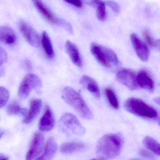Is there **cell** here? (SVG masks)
I'll use <instances>...</instances> for the list:
<instances>
[{
    "label": "cell",
    "instance_id": "cell-33",
    "mask_svg": "<svg viewBox=\"0 0 160 160\" xmlns=\"http://www.w3.org/2000/svg\"><path fill=\"white\" fill-rule=\"evenodd\" d=\"M0 160H9V158L8 157L0 155Z\"/></svg>",
    "mask_w": 160,
    "mask_h": 160
},
{
    "label": "cell",
    "instance_id": "cell-14",
    "mask_svg": "<svg viewBox=\"0 0 160 160\" xmlns=\"http://www.w3.org/2000/svg\"><path fill=\"white\" fill-rule=\"evenodd\" d=\"M42 106V102L39 99H33L30 102V109L27 111L24 116L23 122L24 124H29L32 123L40 112Z\"/></svg>",
    "mask_w": 160,
    "mask_h": 160
},
{
    "label": "cell",
    "instance_id": "cell-23",
    "mask_svg": "<svg viewBox=\"0 0 160 160\" xmlns=\"http://www.w3.org/2000/svg\"><path fill=\"white\" fill-rule=\"evenodd\" d=\"M143 142L147 149L152 151L156 155L160 156V144L155 139L149 136H146L144 139Z\"/></svg>",
    "mask_w": 160,
    "mask_h": 160
},
{
    "label": "cell",
    "instance_id": "cell-10",
    "mask_svg": "<svg viewBox=\"0 0 160 160\" xmlns=\"http://www.w3.org/2000/svg\"><path fill=\"white\" fill-rule=\"evenodd\" d=\"M131 40L136 54L143 62H147L149 57V49L146 45L135 33L131 35Z\"/></svg>",
    "mask_w": 160,
    "mask_h": 160
},
{
    "label": "cell",
    "instance_id": "cell-7",
    "mask_svg": "<svg viewBox=\"0 0 160 160\" xmlns=\"http://www.w3.org/2000/svg\"><path fill=\"white\" fill-rule=\"evenodd\" d=\"M116 79L131 90H136L139 88L137 84V74L131 69L120 70L116 74Z\"/></svg>",
    "mask_w": 160,
    "mask_h": 160
},
{
    "label": "cell",
    "instance_id": "cell-19",
    "mask_svg": "<svg viewBox=\"0 0 160 160\" xmlns=\"http://www.w3.org/2000/svg\"><path fill=\"white\" fill-rule=\"evenodd\" d=\"M41 43L46 57L50 60H52L54 57V50L50 38L45 31L42 33Z\"/></svg>",
    "mask_w": 160,
    "mask_h": 160
},
{
    "label": "cell",
    "instance_id": "cell-20",
    "mask_svg": "<svg viewBox=\"0 0 160 160\" xmlns=\"http://www.w3.org/2000/svg\"><path fill=\"white\" fill-rule=\"evenodd\" d=\"M86 2L96 8L97 17L101 21H104L107 18L105 3L102 0H86Z\"/></svg>",
    "mask_w": 160,
    "mask_h": 160
},
{
    "label": "cell",
    "instance_id": "cell-9",
    "mask_svg": "<svg viewBox=\"0 0 160 160\" xmlns=\"http://www.w3.org/2000/svg\"><path fill=\"white\" fill-rule=\"evenodd\" d=\"M44 140V135L41 132H37L34 134L26 154L25 160H33L36 158L43 148Z\"/></svg>",
    "mask_w": 160,
    "mask_h": 160
},
{
    "label": "cell",
    "instance_id": "cell-4",
    "mask_svg": "<svg viewBox=\"0 0 160 160\" xmlns=\"http://www.w3.org/2000/svg\"><path fill=\"white\" fill-rule=\"evenodd\" d=\"M91 52L97 62L106 68L118 66L119 59L115 52L111 49L93 43L90 47Z\"/></svg>",
    "mask_w": 160,
    "mask_h": 160
},
{
    "label": "cell",
    "instance_id": "cell-11",
    "mask_svg": "<svg viewBox=\"0 0 160 160\" xmlns=\"http://www.w3.org/2000/svg\"><path fill=\"white\" fill-rule=\"evenodd\" d=\"M55 125L54 115L49 106L46 105L45 112L39 120V128L42 132H48L51 130Z\"/></svg>",
    "mask_w": 160,
    "mask_h": 160
},
{
    "label": "cell",
    "instance_id": "cell-36",
    "mask_svg": "<svg viewBox=\"0 0 160 160\" xmlns=\"http://www.w3.org/2000/svg\"><path fill=\"white\" fill-rule=\"evenodd\" d=\"M156 102H157V103H159L160 102V99L159 98H156Z\"/></svg>",
    "mask_w": 160,
    "mask_h": 160
},
{
    "label": "cell",
    "instance_id": "cell-34",
    "mask_svg": "<svg viewBox=\"0 0 160 160\" xmlns=\"http://www.w3.org/2000/svg\"><path fill=\"white\" fill-rule=\"evenodd\" d=\"M4 134V131L3 130L1 129H0V139H1L2 137H3V135Z\"/></svg>",
    "mask_w": 160,
    "mask_h": 160
},
{
    "label": "cell",
    "instance_id": "cell-1",
    "mask_svg": "<svg viewBox=\"0 0 160 160\" xmlns=\"http://www.w3.org/2000/svg\"><path fill=\"white\" fill-rule=\"evenodd\" d=\"M123 145V140L117 134L104 135L97 145L96 153L104 159H112L117 157L121 152Z\"/></svg>",
    "mask_w": 160,
    "mask_h": 160
},
{
    "label": "cell",
    "instance_id": "cell-28",
    "mask_svg": "<svg viewBox=\"0 0 160 160\" xmlns=\"http://www.w3.org/2000/svg\"><path fill=\"white\" fill-rule=\"evenodd\" d=\"M8 55L6 52L0 46V64L3 65L7 62Z\"/></svg>",
    "mask_w": 160,
    "mask_h": 160
},
{
    "label": "cell",
    "instance_id": "cell-17",
    "mask_svg": "<svg viewBox=\"0 0 160 160\" xmlns=\"http://www.w3.org/2000/svg\"><path fill=\"white\" fill-rule=\"evenodd\" d=\"M17 38L14 31L8 26H0V41L8 46H14Z\"/></svg>",
    "mask_w": 160,
    "mask_h": 160
},
{
    "label": "cell",
    "instance_id": "cell-16",
    "mask_svg": "<svg viewBox=\"0 0 160 160\" xmlns=\"http://www.w3.org/2000/svg\"><path fill=\"white\" fill-rule=\"evenodd\" d=\"M80 83L87 89L91 94L97 99L101 97L100 91L98 85L95 81L91 77L83 76L80 81Z\"/></svg>",
    "mask_w": 160,
    "mask_h": 160
},
{
    "label": "cell",
    "instance_id": "cell-6",
    "mask_svg": "<svg viewBox=\"0 0 160 160\" xmlns=\"http://www.w3.org/2000/svg\"><path fill=\"white\" fill-rule=\"evenodd\" d=\"M42 86L41 80L34 74H29L25 76L19 86L18 95L21 99L26 98L33 89L40 92Z\"/></svg>",
    "mask_w": 160,
    "mask_h": 160
},
{
    "label": "cell",
    "instance_id": "cell-2",
    "mask_svg": "<svg viewBox=\"0 0 160 160\" xmlns=\"http://www.w3.org/2000/svg\"><path fill=\"white\" fill-rule=\"evenodd\" d=\"M62 97L65 102L72 107L82 118L87 120L93 118V113L82 96L75 89L69 87H65L62 90Z\"/></svg>",
    "mask_w": 160,
    "mask_h": 160
},
{
    "label": "cell",
    "instance_id": "cell-13",
    "mask_svg": "<svg viewBox=\"0 0 160 160\" xmlns=\"http://www.w3.org/2000/svg\"><path fill=\"white\" fill-rule=\"evenodd\" d=\"M137 82L139 88L150 92L155 90V82L147 70L143 69L139 71L137 74Z\"/></svg>",
    "mask_w": 160,
    "mask_h": 160
},
{
    "label": "cell",
    "instance_id": "cell-5",
    "mask_svg": "<svg viewBox=\"0 0 160 160\" xmlns=\"http://www.w3.org/2000/svg\"><path fill=\"white\" fill-rule=\"evenodd\" d=\"M59 124L60 128L65 132H70L80 136L85 133V129L72 114H64L59 120Z\"/></svg>",
    "mask_w": 160,
    "mask_h": 160
},
{
    "label": "cell",
    "instance_id": "cell-22",
    "mask_svg": "<svg viewBox=\"0 0 160 160\" xmlns=\"http://www.w3.org/2000/svg\"><path fill=\"white\" fill-rule=\"evenodd\" d=\"M6 111L8 114L9 115H22L24 116L27 110L21 107L17 101H13L8 104Z\"/></svg>",
    "mask_w": 160,
    "mask_h": 160
},
{
    "label": "cell",
    "instance_id": "cell-24",
    "mask_svg": "<svg viewBox=\"0 0 160 160\" xmlns=\"http://www.w3.org/2000/svg\"><path fill=\"white\" fill-rule=\"evenodd\" d=\"M105 94L111 106L115 110L119 109V101L113 89L110 88H107L105 89Z\"/></svg>",
    "mask_w": 160,
    "mask_h": 160
},
{
    "label": "cell",
    "instance_id": "cell-3",
    "mask_svg": "<svg viewBox=\"0 0 160 160\" xmlns=\"http://www.w3.org/2000/svg\"><path fill=\"white\" fill-rule=\"evenodd\" d=\"M124 108L129 112L145 119L155 120L158 118L157 110L140 99L129 98L125 102Z\"/></svg>",
    "mask_w": 160,
    "mask_h": 160
},
{
    "label": "cell",
    "instance_id": "cell-8",
    "mask_svg": "<svg viewBox=\"0 0 160 160\" xmlns=\"http://www.w3.org/2000/svg\"><path fill=\"white\" fill-rule=\"evenodd\" d=\"M18 27L22 34L29 44L35 48H39L40 39L36 31L28 23L23 21L18 22Z\"/></svg>",
    "mask_w": 160,
    "mask_h": 160
},
{
    "label": "cell",
    "instance_id": "cell-12",
    "mask_svg": "<svg viewBox=\"0 0 160 160\" xmlns=\"http://www.w3.org/2000/svg\"><path fill=\"white\" fill-rule=\"evenodd\" d=\"M33 3L40 14L51 24L62 25L63 22L58 20L49 8L44 3L42 0H32Z\"/></svg>",
    "mask_w": 160,
    "mask_h": 160
},
{
    "label": "cell",
    "instance_id": "cell-21",
    "mask_svg": "<svg viewBox=\"0 0 160 160\" xmlns=\"http://www.w3.org/2000/svg\"><path fill=\"white\" fill-rule=\"evenodd\" d=\"M85 147L84 144L76 142H70L63 144L60 147V151L64 154H69L83 149Z\"/></svg>",
    "mask_w": 160,
    "mask_h": 160
},
{
    "label": "cell",
    "instance_id": "cell-31",
    "mask_svg": "<svg viewBox=\"0 0 160 160\" xmlns=\"http://www.w3.org/2000/svg\"><path fill=\"white\" fill-rule=\"evenodd\" d=\"M24 65L25 68L28 70V71H31L32 69V65L31 62L29 60L26 59L24 61Z\"/></svg>",
    "mask_w": 160,
    "mask_h": 160
},
{
    "label": "cell",
    "instance_id": "cell-25",
    "mask_svg": "<svg viewBox=\"0 0 160 160\" xmlns=\"http://www.w3.org/2000/svg\"><path fill=\"white\" fill-rule=\"evenodd\" d=\"M144 37L147 43L148 46L152 49H155L156 48H159V40L155 41L150 33L149 31L147 29H145L143 32Z\"/></svg>",
    "mask_w": 160,
    "mask_h": 160
},
{
    "label": "cell",
    "instance_id": "cell-32",
    "mask_svg": "<svg viewBox=\"0 0 160 160\" xmlns=\"http://www.w3.org/2000/svg\"><path fill=\"white\" fill-rule=\"evenodd\" d=\"M4 69L2 64H0V77L4 75Z\"/></svg>",
    "mask_w": 160,
    "mask_h": 160
},
{
    "label": "cell",
    "instance_id": "cell-30",
    "mask_svg": "<svg viewBox=\"0 0 160 160\" xmlns=\"http://www.w3.org/2000/svg\"><path fill=\"white\" fill-rule=\"evenodd\" d=\"M65 1L78 8H81L82 7V3L81 0H65Z\"/></svg>",
    "mask_w": 160,
    "mask_h": 160
},
{
    "label": "cell",
    "instance_id": "cell-37",
    "mask_svg": "<svg viewBox=\"0 0 160 160\" xmlns=\"http://www.w3.org/2000/svg\"></svg>",
    "mask_w": 160,
    "mask_h": 160
},
{
    "label": "cell",
    "instance_id": "cell-35",
    "mask_svg": "<svg viewBox=\"0 0 160 160\" xmlns=\"http://www.w3.org/2000/svg\"><path fill=\"white\" fill-rule=\"evenodd\" d=\"M91 160H105L104 159L101 158H94Z\"/></svg>",
    "mask_w": 160,
    "mask_h": 160
},
{
    "label": "cell",
    "instance_id": "cell-26",
    "mask_svg": "<svg viewBox=\"0 0 160 160\" xmlns=\"http://www.w3.org/2000/svg\"><path fill=\"white\" fill-rule=\"evenodd\" d=\"M9 98L8 90L5 88L0 86V109L6 104Z\"/></svg>",
    "mask_w": 160,
    "mask_h": 160
},
{
    "label": "cell",
    "instance_id": "cell-18",
    "mask_svg": "<svg viewBox=\"0 0 160 160\" xmlns=\"http://www.w3.org/2000/svg\"><path fill=\"white\" fill-rule=\"evenodd\" d=\"M57 149V144L54 139L49 138L46 143L43 154L35 160H51L55 155Z\"/></svg>",
    "mask_w": 160,
    "mask_h": 160
},
{
    "label": "cell",
    "instance_id": "cell-29",
    "mask_svg": "<svg viewBox=\"0 0 160 160\" xmlns=\"http://www.w3.org/2000/svg\"><path fill=\"white\" fill-rule=\"evenodd\" d=\"M139 154L142 157L146 158L148 159L154 160L155 158V157H154V155L152 153H150V152H148L147 150H141L140 152H139Z\"/></svg>",
    "mask_w": 160,
    "mask_h": 160
},
{
    "label": "cell",
    "instance_id": "cell-15",
    "mask_svg": "<svg viewBox=\"0 0 160 160\" xmlns=\"http://www.w3.org/2000/svg\"><path fill=\"white\" fill-rule=\"evenodd\" d=\"M66 52L76 66L82 68L83 65L82 59L77 46L70 41H67L65 46Z\"/></svg>",
    "mask_w": 160,
    "mask_h": 160
},
{
    "label": "cell",
    "instance_id": "cell-27",
    "mask_svg": "<svg viewBox=\"0 0 160 160\" xmlns=\"http://www.w3.org/2000/svg\"><path fill=\"white\" fill-rule=\"evenodd\" d=\"M106 4L111 8L115 13H119L120 11V6L116 2L112 0H109L106 1Z\"/></svg>",
    "mask_w": 160,
    "mask_h": 160
}]
</instances>
